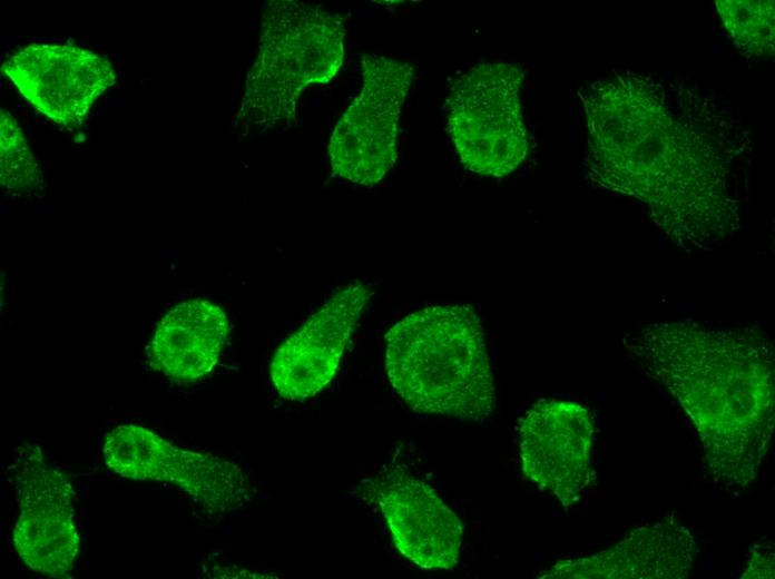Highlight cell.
Masks as SVG:
<instances>
[{"instance_id": "7a4b0ae2", "label": "cell", "mask_w": 775, "mask_h": 579, "mask_svg": "<svg viewBox=\"0 0 775 579\" xmlns=\"http://www.w3.org/2000/svg\"><path fill=\"white\" fill-rule=\"evenodd\" d=\"M385 370L415 412L482 422L494 410L484 331L470 305L429 306L395 323L385 335Z\"/></svg>"}, {"instance_id": "6da1fadb", "label": "cell", "mask_w": 775, "mask_h": 579, "mask_svg": "<svg viewBox=\"0 0 775 579\" xmlns=\"http://www.w3.org/2000/svg\"><path fill=\"white\" fill-rule=\"evenodd\" d=\"M624 345L675 398L699 434L716 482L745 488L774 431V346L759 331L691 320L647 325Z\"/></svg>"}, {"instance_id": "52a82bcc", "label": "cell", "mask_w": 775, "mask_h": 579, "mask_svg": "<svg viewBox=\"0 0 775 579\" xmlns=\"http://www.w3.org/2000/svg\"><path fill=\"white\" fill-rule=\"evenodd\" d=\"M19 514L13 546L32 571L67 578L80 550L73 514L72 484L62 471L50 467L39 445L23 443L12 467Z\"/></svg>"}, {"instance_id": "277c9868", "label": "cell", "mask_w": 775, "mask_h": 579, "mask_svg": "<svg viewBox=\"0 0 775 579\" xmlns=\"http://www.w3.org/2000/svg\"><path fill=\"white\" fill-rule=\"evenodd\" d=\"M518 63H479L462 73L447 99L448 131L461 163L484 177L514 171L528 154Z\"/></svg>"}, {"instance_id": "5bb4252c", "label": "cell", "mask_w": 775, "mask_h": 579, "mask_svg": "<svg viewBox=\"0 0 775 579\" xmlns=\"http://www.w3.org/2000/svg\"><path fill=\"white\" fill-rule=\"evenodd\" d=\"M0 178L7 193L39 192L43 186L40 167L27 138L12 115L0 112Z\"/></svg>"}, {"instance_id": "9a60e30c", "label": "cell", "mask_w": 775, "mask_h": 579, "mask_svg": "<svg viewBox=\"0 0 775 579\" xmlns=\"http://www.w3.org/2000/svg\"><path fill=\"white\" fill-rule=\"evenodd\" d=\"M742 578H774V551L773 547L759 546L754 550L747 570Z\"/></svg>"}, {"instance_id": "8992f818", "label": "cell", "mask_w": 775, "mask_h": 579, "mask_svg": "<svg viewBox=\"0 0 775 579\" xmlns=\"http://www.w3.org/2000/svg\"><path fill=\"white\" fill-rule=\"evenodd\" d=\"M363 87L340 118L328 154L333 173L374 185L398 158L399 118L413 80V67L384 56L362 58Z\"/></svg>"}, {"instance_id": "7c38bea8", "label": "cell", "mask_w": 775, "mask_h": 579, "mask_svg": "<svg viewBox=\"0 0 775 579\" xmlns=\"http://www.w3.org/2000/svg\"><path fill=\"white\" fill-rule=\"evenodd\" d=\"M696 555L690 532L665 518L635 529L627 538L597 555L557 562L540 578L680 579Z\"/></svg>"}, {"instance_id": "4fadbf2b", "label": "cell", "mask_w": 775, "mask_h": 579, "mask_svg": "<svg viewBox=\"0 0 775 579\" xmlns=\"http://www.w3.org/2000/svg\"><path fill=\"white\" fill-rule=\"evenodd\" d=\"M228 333L227 315L218 305L206 300L179 303L155 330L150 364L176 381H197L217 364Z\"/></svg>"}, {"instance_id": "ba28073f", "label": "cell", "mask_w": 775, "mask_h": 579, "mask_svg": "<svg viewBox=\"0 0 775 579\" xmlns=\"http://www.w3.org/2000/svg\"><path fill=\"white\" fill-rule=\"evenodd\" d=\"M355 493L375 504L399 552L424 569H451L459 560L462 522L426 482L392 461L362 480Z\"/></svg>"}, {"instance_id": "8fae6325", "label": "cell", "mask_w": 775, "mask_h": 579, "mask_svg": "<svg viewBox=\"0 0 775 579\" xmlns=\"http://www.w3.org/2000/svg\"><path fill=\"white\" fill-rule=\"evenodd\" d=\"M372 294L363 283L343 287L276 350L269 376L282 398L304 401L333 380Z\"/></svg>"}, {"instance_id": "30bf717a", "label": "cell", "mask_w": 775, "mask_h": 579, "mask_svg": "<svg viewBox=\"0 0 775 579\" xmlns=\"http://www.w3.org/2000/svg\"><path fill=\"white\" fill-rule=\"evenodd\" d=\"M593 420L579 403L543 399L522 416L519 449L523 474L566 508L595 481Z\"/></svg>"}, {"instance_id": "9c48e42d", "label": "cell", "mask_w": 775, "mask_h": 579, "mask_svg": "<svg viewBox=\"0 0 775 579\" xmlns=\"http://www.w3.org/2000/svg\"><path fill=\"white\" fill-rule=\"evenodd\" d=\"M2 73L20 95L55 124L73 129L95 101L116 84L111 62L69 43H30L12 52Z\"/></svg>"}, {"instance_id": "3957f363", "label": "cell", "mask_w": 775, "mask_h": 579, "mask_svg": "<svg viewBox=\"0 0 775 579\" xmlns=\"http://www.w3.org/2000/svg\"><path fill=\"white\" fill-rule=\"evenodd\" d=\"M343 19L317 6L267 3L256 60L247 73L242 121L267 129L288 121L310 84L331 80L343 62Z\"/></svg>"}, {"instance_id": "5b68a950", "label": "cell", "mask_w": 775, "mask_h": 579, "mask_svg": "<svg viewBox=\"0 0 775 579\" xmlns=\"http://www.w3.org/2000/svg\"><path fill=\"white\" fill-rule=\"evenodd\" d=\"M102 453L120 477L173 483L213 513L236 510L255 495L248 474L235 462L177 446L139 425L109 431Z\"/></svg>"}]
</instances>
